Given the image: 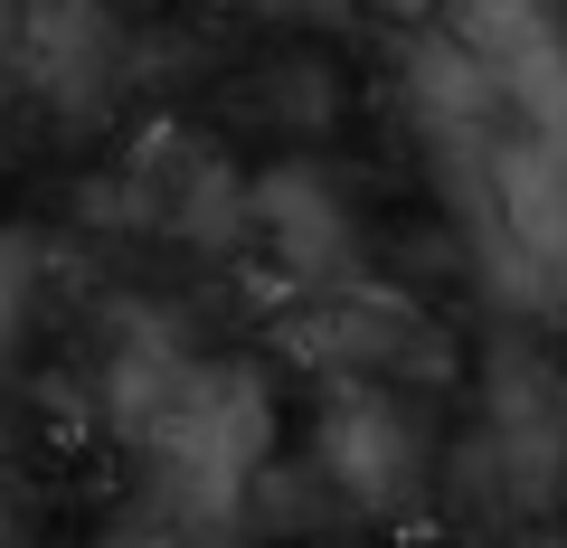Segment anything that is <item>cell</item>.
I'll use <instances>...</instances> for the list:
<instances>
[{
	"instance_id": "6da1fadb",
	"label": "cell",
	"mask_w": 567,
	"mask_h": 548,
	"mask_svg": "<svg viewBox=\"0 0 567 548\" xmlns=\"http://www.w3.org/2000/svg\"><path fill=\"white\" fill-rule=\"evenodd\" d=\"M20 285H29V256L10 246V256H0V331L20 322Z\"/></svg>"
}]
</instances>
